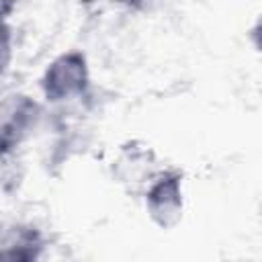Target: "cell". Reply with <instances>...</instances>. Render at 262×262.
Listing matches in <instances>:
<instances>
[{
    "label": "cell",
    "mask_w": 262,
    "mask_h": 262,
    "mask_svg": "<svg viewBox=\"0 0 262 262\" xmlns=\"http://www.w3.org/2000/svg\"><path fill=\"white\" fill-rule=\"evenodd\" d=\"M8 57H10V33H8L6 25L0 20V74L6 68Z\"/></svg>",
    "instance_id": "obj_4"
},
{
    "label": "cell",
    "mask_w": 262,
    "mask_h": 262,
    "mask_svg": "<svg viewBox=\"0 0 262 262\" xmlns=\"http://www.w3.org/2000/svg\"><path fill=\"white\" fill-rule=\"evenodd\" d=\"M86 86V66L80 53L61 55L45 74V92L51 100L70 98Z\"/></svg>",
    "instance_id": "obj_1"
},
{
    "label": "cell",
    "mask_w": 262,
    "mask_h": 262,
    "mask_svg": "<svg viewBox=\"0 0 262 262\" xmlns=\"http://www.w3.org/2000/svg\"><path fill=\"white\" fill-rule=\"evenodd\" d=\"M0 262H2V258H0Z\"/></svg>",
    "instance_id": "obj_5"
},
{
    "label": "cell",
    "mask_w": 262,
    "mask_h": 262,
    "mask_svg": "<svg viewBox=\"0 0 262 262\" xmlns=\"http://www.w3.org/2000/svg\"><path fill=\"white\" fill-rule=\"evenodd\" d=\"M33 115L35 104L27 96H8L0 102V149L20 139Z\"/></svg>",
    "instance_id": "obj_2"
},
{
    "label": "cell",
    "mask_w": 262,
    "mask_h": 262,
    "mask_svg": "<svg viewBox=\"0 0 262 262\" xmlns=\"http://www.w3.org/2000/svg\"><path fill=\"white\" fill-rule=\"evenodd\" d=\"M147 207L151 217L162 225L168 227L178 221L180 217V186L176 176L160 178L149 194H147Z\"/></svg>",
    "instance_id": "obj_3"
}]
</instances>
